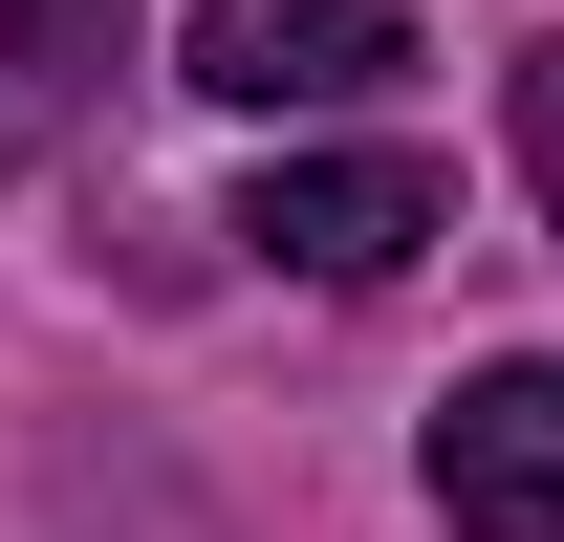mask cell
Masks as SVG:
<instances>
[{
	"mask_svg": "<svg viewBox=\"0 0 564 542\" xmlns=\"http://www.w3.org/2000/svg\"><path fill=\"white\" fill-rule=\"evenodd\" d=\"M391 66H413L391 0H196V44H174V87L217 109H369Z\"/></svg>",
	"mask_w": 564,
	"mask_h": 542,
	"instance_id": "obj_1",
	"label": "cell"
},
{
	"mask_svg": "<svg viewBox=\"0 0 564 542\" xmlns=\"http://www.w3.org/2000/svg\"><path fill=\"white\" fill-rule=\"evenodd\" d=\"M434 521H456V542H564V369H543V347L434 412Z\"/></svg>",
	"mask_w": 564,
	"mask_h": 542,
	"instance_id": "obj_2",
	"label": "cell"
},
{
	"mask_svg": "<svg viewBox=\"0 0 564 542\" xmlns=\"http://www.w3.org/2000/svg\"><path fill=\"white\" fill-rule=\"evenodd\" d=\"M239 239H261L282 282H391L434 239V174H413V152H282L261 196H239Z\"/></svg>",
	"mask_w": 564,
	"mask_h": 542,
	"instance_id": "obj_3",
	"label": "cell"
},
{
	"mask_svg": "<svg viewBox=\"0 0 564 542\" xmlns=\"http://www.w3.org/2000/svg\"><path fill=\"white\" fill-rule=\"evenodd\" d=\"M109 66H131V0H0V174H44L109 109Z\"/></svg>",
	"mask_w": 564,
	"mask_h": 542,
	"instance_id": "obj_4",
	"label": "cell"
},
{
	"mask_svg": "<svg viewBox=\"0 0 564 542\" xmlns=\"http://www.w3.org/2000/svg\"><path fill=\"white\" fill-rule=\"evenodd\" d=\"M521 174H543V217H564V44H521Z\"/></svg>",
	"mask_w": 564,
	"mask_h": 542,
	"instance_id": "obj_5",
	"label": "cell"
}]
</instances>
